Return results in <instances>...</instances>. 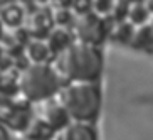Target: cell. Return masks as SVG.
<instances>
[{
    "mask_svg": "<svg viewBox=\"0 0 153 140\" xmlns=\"http://www.w3.org/2000/svg\"><path fill=\"white\" fill-rule=\"evenodd\" d=\"M56 69L68 81H96L103 71V56L98 46L74 41L56 54Z\"/></svg>",
    "mask_w": 153,
    "mask_h": 140,
    "instance_id": "6da1fadb",
    "label": "cell"
},
{
    "mask_svg": "<svg viewBox=\"0 0 153 140\" xmlns=\"http://www.w3.org/2000/svg\"><path fill=\"white\" fill-rule=\"evenodd\" d=\"M59 100L72 120L94 122L101 108V90L96 81H69L61 86Z\"/></svg>",
    "mask_w": 153,
    "mask_h": 140,
    "instance_id": "7a4b0ae2",
    "label": "cell"
},
{
    "mask_svg": "<svg viewBox=\"0 0 153 140\" xmlns=\"http://www.w3.org/2000/svg\"><path fill=\"white\" fill-rule=\"evenodd\" d=\"M62 86V76L49 63H32L22 71L19 88L30 101H45L56 96Z\"/></svg>",
    "mask_w": 153,
    "mask_h": 140,
    "instance_id": "3957f363",
    "label": "cell"
},
{
    "mask_svg": "<svg viewBox=\"0 0 153 140\" xmlns=\"http://www.w3.org/2000/svg\"><path fill=\"white\" fill-rule=\"evenodd\" d=\"M113 25H116V20L111 17V14L99 15L98 12L91 10L86 14L76 15L72 29H74V36L77 37V41L99 46L114 29Z\"/></svg>",
    "mask_w": 153,
    "mask_h": 140,
    "instance_id": "277c9868",
    "label": "cell"
},
{
    "mask_svg": "<svg viewBox=\"0 0 153 140\" xmlns=\"http://www.w3.org/2000/svg\"><path fill=\"white\" fill-rule=\"evenodd\" d=\"M42 120H45L47 125L54 132H59V130H64L71 123L72 118L61 100L56 101V100L49 98V100H45L44 110H42Z\"/></svg>",
    "mask_w": 153,
    "mask_h": 140,
    "instance_id": "5b68a950",
    "label": "cell"
},
{
    "mask_svg": "<svg viewBox=\"0 0 153 140\" xmlns=\"http://www.w3.org/2000/svg\"><path fill=\"white\" fill-rule=\"evenodd\" d=\"M72 42H74L72 32L66 27H61V25H57L56 29H51V32L47 34V44H49L54 56L59 54L61 51H64Z\"/></svg>",
    "mask_w": 153,
    "mask_h": 140,
    "instance_id": "8992f818",
    "label": "cell"
},
{
    "mask_svg": "<svg viewBox=\"0 0 153 140\" xmlns=\"http://www.w3.org/2000/svg\"><path fill=\"white\" fill-rule=\"evenodd\" d=\"M62 139L69 140H93L96 139V132L91 125H88V122H77L76 123H69L64 128V135Z\"/></svg>",
    "mask_w": 153,
    "mask_h": 140,
    "instance_id": "52a82bcc",
    "label": "cell"
},
{
    "mask_svg": "<svg viewBox=\"0 0 153 140\" xmlns=\"http://www.w3.org/2000/svg\"><path fill=\"white\" fill-rule=\"evenodd\" d=\"M54 25V20H52V15L45 14V12H36L32 14L30 17V32L36 37H45L51 32Z\"/></svg>",
    "mask_w": 153,
    "mask_h": 140,
    "instance_id": "ba28073f",
    "label": "cell"
},
{
    "mask_svg": "<svg viewBox=\"0 0 153 140\" xmlns=\"http://www.w3.org/2000/svg\"><path fill=\"white\" fill-rule=\"evenodd\" d=\"M27 56L32 63H49V59L54 54H52L49 44L37 37V41H30L27 44Z\"/></svg>",
    "mask_w": 153,
    "mask_h": 140,
    "instance_id": "9c48e42d",
    "label": "cell"
},
{
    "mask_svg": "<svg viewBox=\"0 0 153 140\" xmlns=\"http://www.w3.org/2000/svg\"><path fill=\"white\" fill-rule=\"evenodd\" d=\"M131 46L136 47V49H152L153 47V25L152 24L146 22V24H141V25H136Z\"/></svg>",
    "mask_w": 153,
    "mask_h": 140,
    "instance_id": "30bf717a",
    "label": "cell"
},
{
    "mask_svg": "<svg viewBox=\"0 0 153 140\" xmlns=\"http://www.w3.org/2000/svg\"><path fill=\"white\" fill-rule=\"evenodd\" d=\"M135 29H136V25L131 24L130 20L116 22V25L113 29V37H114L118 42H121V44H131L133 36H135Z\"/></svg>",
    "mask_w": 153,
    "mask_h": 140,
    "instance_id": "8fae6325",
    "label": "cell"
},
{
    "mask_svg": "<svg viewBox=\"0 0 153 140\" xmlns=\"http://www.w3.org/2000/svg\"><path fill=\"white\" fill-rule=\"evenodd\" d=\"M150 15H152V12L145 5V2H138V4H131L130 12H128V20L135 25H141L150 20Z\"/></svg>",
    "mask_w": 153,
    "mask_h": 140,
    "instance_id": "7c38bea8",
    "label": "cell"
},
{
    "mask_svg": "<svg viewBox=\"0 0 153 140\" xmlns=\"http://www.w3.org/2000/svg\"><path fill=\"white\" fill-rule=\"evenodd\" d=\"M24 19V10L20 5H14V4H9L7 7L2 9V20L5 24H9L12 27L19 25V24L22 22Z\"/></svg>",
    "mask_w": 153,
    "mask_h": 140,
    "instance_id": "4fadbf2b",
    "label": "cell"
},
{
    "mask_svg": "<svg viewBox=\"0 0 153 140\" xmlns=\"http://www.w3.org/2000/svg\"><path fill=\"white\" fill-rule=\"evenodd\" d=\"M54 135V130L47 125L45 120H37L30 125V130L27 132L29 139H51Z\"/></svg>",
    "mask_w": 153,
    "mask_h": 140,
    "instance_id": "5bb4252c",
    "label": "cell"
},
{
    "mask_svg": "<svg viewBox=\"0 0 153 140\" xmlns=\"http://www.w3.org/2000/svg\"><path fill=\"white\" fill-rule=\"evenodd\" d=\"M74 12L69 7H59L57 10L52 15V20H54L56 25H61V27H68V25H72L74 24Z\"/></svg>",
    "mask_w": 153,
    "mask_h": 140,
    "instance_id": "9a60e30c",
    "label": "cell"
},
{
    "mask_svg": "<svg viewBox=\"0 0 153 140\" xmlns=\"http://www.w3.org/2000/svg\"><path fill=\"white\" fill-rule=\"evenodd\" d=\"M130 7H131V4L128 0H114V5H113V10H111V17L114 19L116 22L128 20Z\"/></svg>",
    "mask_w": 153,
    "mask_h": 140,
    "instance_id": "2e32d148",
    "label": "cell"
},
{
    "mask_svg": "<svg viewBox=\"0 0 153 140\" xmlns=\"http://www.w3.org/2000/svg\"><path fill=\"white\" fill-rule=\"evenodd\" d=\"M114 0H93V10L98 12L99 15H108L111 14Z\"/></svg>",
    "mask_w": 153,
    "mask_h": 140,
    "instance_id": "e0dca14e",
    "label": "cell"
},
{
    "mask_svg": "<svg viewBox=\"0 0 153 140\" xmlns=\"http://www.w3.org/2000/svg\"><path fill=\"white\" fill-rule=\"evenodd\" d=\"M71 9L76 15L86 14L93 10V0H72L71 2Z\"/></svg>",
    "mask_w": 153,
    "mask_h": 140,
    "instance_id": "ac0fdd59",
    "label": "cell"
},
{
    "mask_svg": "<svg viewBox=\"0 0 153 140\" xmlns=\"http://www.w3.org/2000/svg\"><path fill=\"white\" fill-rule=\"evenodd\" d=\"M54 2H57L61 7H71V2H72V0H54Z\"/></svg>",
    "mask_w": 153,
    "mask_h": 140,
    "instance_id": "d6986e66",
    "label": "cell"
},
{
    "mask_svg": "<svg viewBox=\"0 0 153 140\" xmlns=\"http://www.w3.org/2000/svg\"><path fill=\"white\" fill-rule=\"evenodd\" d=\"M4 139H9V133H7V130L4 127L0 125V140H4Z\"/></svg>",
    "mask_w": 153,
    "mask_h": 140,
    "instance_id": "ffe728a7",
    "label": "cell"
},
{
    "mask_svg": "<svg viewBox=\"0 0 153 140\" xmlns=\"http://www.w3.org/2000/svg\"><path fill=\"white\" fill-rule=\"evenodd\" d=\"M145 5L148 7V10L153 14V0H145Z\"/></svg>",
    "mask_w": 153,
    "mask_h": 140,
    "instance_id": "44dd1931",
    "label": "cell"
},
{
    "mask_svg": "<svg viewBox=\"0 0 153 140\" xmlns=\"http://www.w3.org/2000/svg\"><path fill=\"white\" fill-rule=\"evenodd\" d=\"M10 2H12V0H0V10L4 9V7H7V5L10 4Z\"/></svg>",
    "mask_w": 153,
    "mask_h": 140,
    "instance_id": "7402d4cb",
    "label": "cell"
},
{
    "mask_svg": "<svg viewBox=\"0 0 153 140\" xmlns=\"http://www.w3.org/2000/svg\"><path fill=\"white\" fill-rule=\"evenodd\" d=\"M130 4H138V2H145V0H128Z\"/></svg>",
    "mask_w": 153,
    "mask_h": 140,
    "instance_id": "603a6c76",
    "label": "cell"
},
{
    "mask_svg": "<svg viewBox=\"0 0 153 140\" xmlns=\"http://www.w3.org/2000/svg\"><path fill=\"white\" fill-rule=\"evenodd\" d=\"M0 36H2V22H0Z\"/></svg>",
    "mask_w": 153,
    "mask_h": 140,
    "instance_id": "cb8c5ba5",
    "label": "cell"
},
{
    "mask_svg": "<svg viewBox=\"0 0 153 140\" xmlns=\"http://www.w3.org/2000/svg\"><path fill=\"white\" fill-rule=\"evenodd\" d=\"M150 24H152V25H153V19H152V22H150Z\"/></svg>",
    "mask_w": 153,
    "mask_h": 140,
    "instance_id": "d4e9b609",
    "label": "cell"
}]
</instances>
